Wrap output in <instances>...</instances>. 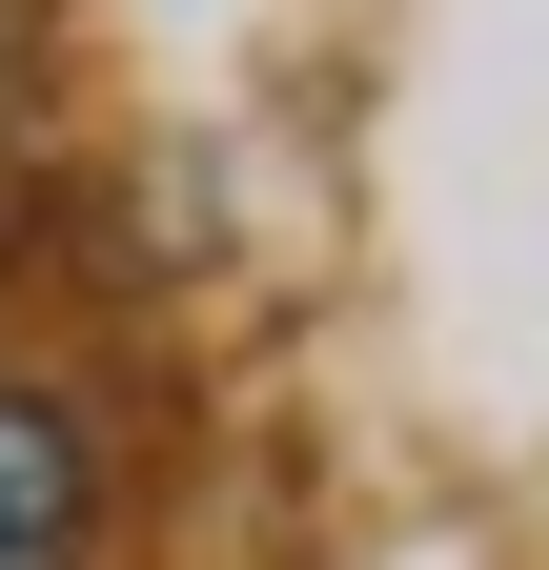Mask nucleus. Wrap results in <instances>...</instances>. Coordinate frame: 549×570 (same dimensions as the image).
Listing matches in <instances>:
<instances>
[{
    "label": "nucleus",
    "mask_w": 549,
    "mask_h": 570,
    "mask_svg": "<svg viewBox=\"0 0 549 570\" xmlns=\"http://www.w3.org/2000/svg\"><path fill=\"white\" fill-rule=\"evenodd\" d=\"M82 530H102L82 428H61L41 387H0V570H82Z\"/></svg>",
    "instance_id": "nucleus-1"
}]
</instances>
